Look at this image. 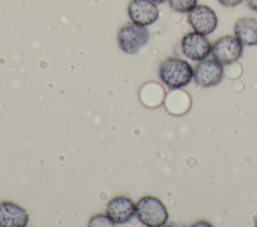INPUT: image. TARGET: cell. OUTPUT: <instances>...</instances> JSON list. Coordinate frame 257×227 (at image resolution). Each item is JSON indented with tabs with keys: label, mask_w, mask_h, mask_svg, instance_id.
Returning <instances> with one entry per match:
<instances>
[{
	"label": "cell",
	"mask_w": 257,
	"mask_h": 227,
	"mask_svg": "<svg viewBox=\"0 0 257 227\" xmlns=\"http://www.w3.org/2000/svg\"><path fill=\"white\" fill-rule=\"evenodd\" d=\"M194 69L191 64L178 57H169L159 67L161 81L170 89H180L187 86L193 79Z\"/></svg>",
	"instance_id": "cell-1"
},
{
	"label": "cell",
	"mask_w": 257,
	"mask_h": 227,
	"mask_svg": "<svg viewBox=\"0 0 257 227\" xmlns=\"http://www.w3.org/2000/svg\"><path fill=\"white\" fill-rule=\"evenodd\" d=\"M136 215L139 221L148 227L164 226L169 218L165 204L155 196H144L136 204Z\"/></svg>",
	"instance_id": "cell-2"
},
{
	"label": "cell",
	"mask_w": 257,
	"mask_h": 227,
	"mask_svg": "<svg viewBox=\"0 0 257 227\" xmlns=\"http://www.w3.org/2000/svg\"><path fill=\"white\" fill-rule=\"evenodd\" d=\"M150 32L146 26L134 22L122 25L116 35L119 49L130 55L137 54L149 41Z\"/></svg>",
	"instance_id": "cell-3"
},
{
	"label": "cell",
	"mask_w": 257,
	"mask_h": 227,
	"mask_svg": "<svg viewBox=\"0 0 257 227\" xmlns=\"http://www.w3.org/2000/svg\"><path fill=\"white\" fill-rule=\"evenodd\" d=\"M243 46L235 35H225L212 44L211 54L222 65H230L242 56Z\"/></svg>",
	"instance_id": "cell-4"
},
{
	"label": "cell",
	"mask_w": 257,
	"mask_h": 227,
	"mask_svg": "<svg viewBox=\"0 0 257 227\" xmlns=\"http://www.w3.org/2000/svg\"><path fill=\"white\" fill-rule=\"evenodd\" d=\"M181 49L187 58L200 62L211 54L212 44L206 35L193 31L182 38Z\"/></svg>",
	"instance_id": "cell-5"
},
{
	"label": "cell",
	"mask_w": 257,
	"mask_h": 227,
	"mask_svg": "<svg viewBox=\"0 0 257 227\" xmlns=\"http://www.w3.org/2000/svg\"><path fill=\"white\" fill-rule=\"evenodd\" d=\"M224 76L223 65L215 59L200 61L194 68L193 79L195 83L203 88L219 84Z\"/></svg>",
	"instance_id": "cell-6"
},
{
	"label": "cell",
	"mask_w": 257,
	"mask_h": 227,
	"mask_svg": "<svg viewBox=\"0 0 257 227\" xmlns=\"http://www.w3.org/2000/svg\"><path fill=\"white\" fill-rule=\"evenodd\" d=\"M188 22L194 31L208 35L216 30L218 17L211 7L204 4H197L188 12Z\"/></svg>",
	"instance_id": "cell-7"
},
{
	"label": "cell",
	"mask_w": 257,
	"mask_h": 227,
	"mask_svg": "<svg viewBox=\"0 0 257 227\" xmlns=\"http://www.w3.org/2000/svg\"><path fill=\"white\" fill-rule=\"evenodd\" d=\"M127 15L132 22L147 27L159 19L160 10L158 4L150 0H132L127 6Z\"/></svg>",
	"instance_id": "cell-8"
},
{
	"label": "cell",
	"mask_w": 257,
	"mask_h": 227,
	"mask_svg": "<svg viewBox=\"0 0 257 227\" xmlns=\"http://www.w3.org/2000/svg\"><path fill=\"white\" fill-rule=\"evenodd\" d=\"M105 214L115 224H124L136 215L135 202L125 196H116L106 205Z\"/></svg>",
	"instance_id": "cell-9"
},
{
	"label": "cell",
	"mask_w": 257,
	"mask_h": 227,
	"mask_svg": "<svg viewBox=\"0 0 257 227\" xmlns=\"http://www.w3.org/2000/svg\"><path fill=\"white\" fill-rule=\"evenodd\" d=\"M29 221L28 212L20 205L12 201L0 203L1 227H25Z\"/></svg>",
	"instance_id": "cell-10"
},
{
	"label": "cell",
	"mask_w": 257,
	"mask_h": 227,
	"mask_svg": "<svg viewBox=\"0 0 257 227\" xmlns=\"http://www.w3.org/2000/svg\"><path fill=\"white\" fill-rule=\"evenodd\" d=\"M234 35L243 45H257V19L254 17L238 18L234 25Z\"/></svg>",
	"instance_id": "cell-11"
},
{
	"label": "cell",
	"mask_w": 257,
	"mask_h": 227,
	"mask_svg": "<svg viewBox=\"0 0 257 227\" xmlns=\"http://www.w3.org/2000/svg\"><path fill=\"white\" fill-rule=\"evenodd\" d=\"M170 7L180 13H188L191 9H193L198 0H168Z\"/></svg>",
	"instance_id": "cell-12"
},
{
	"label": "cell",
	"mask_w": 257,
	"mask_h": 227,
	"mask_svg": "<svg viewBox=\"0 0 257 227\" xmlns=\"http://www.w3.org/2000/svg\"><path fill=\"white\" fill-rule=\"evenodd\" d=\"M89 226H113L114 223L106 214H96L89 220Z\"/></svg>",
	"instance_id": "cell-13"
},
{
	"label": "cell",
	"mask_w": 257,
	"mask_h": 227,
	"mask_svg": "<svg viewBox=\"0 0 257 227\" xmlns=\"http://www.w3.org/2000/svg\"><path fill=\"white\" fill-rule=\"evenodd\" d=\"M244 0H218V2L227 8H233L237 5H239L240 3H242Z\"/></svg>",
	"instance_id": "cell-14"
},
{
	"label": "cell",
	"mask_w": 257,
	"mask_h": 227,
	"mask_svg": "<svg viewBox=\"0 0 257 227\" xmlns=\"http://www.w3.org/2000/svg\"><path fill=\"white\" fill-rule=\"evenodd\" d=\"M246 2L251 10L257 12V0H246Z\"/></svg>",
	"instance_id": "cell-15"
},
{
	"label": "cell",
	"mask_w": 257,
	"mask_h": 227,
	"mask_svg": "<svg viewBox=\"0 0 257 227\" xmlns=\"http://www.w3.org/2000/svg\"><path fill=\"white\" fill-rule=\"evenodd\" d=\"M150 1H152V2H154L156 4H163V3H165L168 0H150Z\"/></svg>",
	"instance_id": "cell-16"
},
{
	"label": "cell",
	"mask_w": 257,
	"mask_h": 227,
	"mask_svg": "<svg viewBox=\"0 0 257 227\" xmlns=\"http://www.w3.org/2000/svg\"><path fill=\"white\" fill-rule=\"evenodd\" d=\"M255 226H257V218H256V221H255Z\"/></svg>",
	"instance_id": "cell-17"
}]
</instances>
